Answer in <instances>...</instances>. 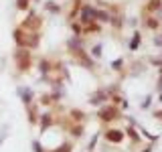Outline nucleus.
<instances>
[{
  "label": "nucleus",
  "instance_id": "1",
  "mask_svg": "<svg viewBox=\"0 0 162 152\" xmlns=\"http://www.w3.org/2000/svg\"><path fill=\"white\" fill-rule=\"evenodd\" d=\"M107 140L120 142V140H122V132H118V130H111V132H107Z\"/></svg>",
  "mask_w": 162,
  "mask_h": 152
}]
</instances>
